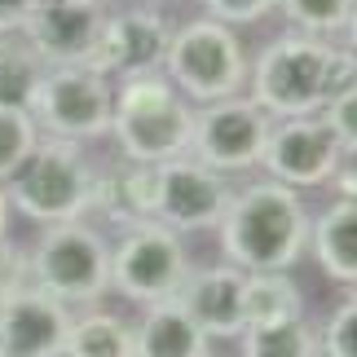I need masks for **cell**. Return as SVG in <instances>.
Instances as JSON below:
<instances>
[{
  "instance_id": "6da1fadb",
  "label": "cell",
  "mask_w": 357,
  "mask_h": 357,
  "mask_svg": "<svg viewBox=\"0 0 357 357\" xmlns=\"http://www.w3.org/2000/svg\"><path fill=\"white\" fill-rule=\"evenodd\" d=\"M309 208L300 190L282 181H256L229 195L216 234L221 256L243 273H273L291 269L309 247Z\"/></svg>"
},
{
  "instance_id": "7a4b0ae2",
  "label": "cell",
  "mask_w": 357,
  "mask_h": 357,
  "mask_svg": "<svg viewBox=\"0 0 357 357\" xmlns=\"http://www.w3.org/2000/svg\"><path fill=\"white\" fill-rule=\"evenodd\" d=\"M195 102H185L163 71L119 79L111 98V132L119 155L132 163H168L190 155Z\"/></svg>"
},
{
  "instance_id": "3957f363",
  "label": "cell",
  "mask_w": 357,
  "mask_h": 357,
  "mask_svg": "<svg viewBox=\"0 0 357 357\" xmlns=\"http://www.w3.org/2000/svg\"><path fill=\"white\" fill-rule=\"evenodd\" d=\"M93 190H98V163L79 142L62 137H40L31 155L5 176L9 208L36 225L84 221L93 212Z\"/></svg>"
},
{
  "instance_id": "277c9868",
  "label": "cell",
  "mask_w": 357,
  "mask_h": 357,
  "mask_svg": "<svg viewBox=\"0 0 357 357\" xmlns=\"http://www.w3.org/2000/svg\"><path fill=\"white\" fill-rule=\"evenodd\" d=\"M331 62L335 45L318 36H278L273 45L260 49V58L247 71L252 102L269 119H296V115H318L331 89Z\"/></svg>"
},
{
  "instance_id": "5b68a950",
  "label": "cell",
  "mask_w": 357,
  "mask_h": 357,
  "mask_svg": "<svg viewBox=\"0 0 357 357\" xmlns=\"http://www.w3.org/2000/svg\"><path fill=\"white\" fill-rule=\"evenodd\" d=\"M163 75L172 79V89L181 93L185 102H216V98H234L247 84V49L238 31L221 18H190L168 36V49H163Z\"/></svg>"
},
{
  "instance_id": "8992f818",
  "label": "cell",
  "mask_w": 357,
  "mask_h": 357,
  "mask_svg": "<svg viewBox=\"0 0 357 357\" xmlns=\"http://www.w3.org/2000/svg\"><path fill=\"white\" fill-rule=\"evenodd\" d=\"M26 282L62 305H98L111 291V247L84 221L45 225L26 252Z\"/></svg>"
},
{
  "instance_id": "52a82bcc",
  "label": "cell",
  "mask_w": 357,
  "mask_h": 357,
  "mask_svg": "<svg viewBox=\"0 0 357 357\" xmlns=\"http://www.w3.org/2000/svg\"><path fill=\"white\" fill-rule=\"evenodd\" d=\"M111 98L115 84L93 66H45L26 111H31L40 137L89 146L111 132Z\"/></svg>"
},
{
  "instance_id": "ba28073f",
  "label": "cell",
  "mask_w": 357,
  "mask_h": 357,
  "mask_svg": "<svg viewBox=\"0 0 357 357\" xmlns=\"http://www.w3.org/2000/svg\"><path fill=\"white\" fill-rule=\"evenodd\" d=\"M190 273V252L176 229L163 221H142L128 225L111 247V287L128 305H159L172 300L176 287Z\"/></svg>"
},
{
  "instance_id": "9c48e42d",
  "label": "cell",
  "mask_w": 357,
  "mask_h": 357,
  "mask_svg": "<svg viewBox=\"0 0 357 357\" xmlns=\"http://www.w3.org/2000/svg\"><path fill=\"white\" fill-rule=\"evenodd\" d=\"M269 115L252 98H216L195 106V132H190V159L212 172H247L260 168V150L269 137Z\"/></svg>"
},
{
  "instance_id": "30bf717a",
  "label": "cell",
  "mask_w": 357,
  "mask_h": 357,
  "mask_svg": "<svg viewBox=\"0 0 357 357\" xmlns=\"http://www.w3.org/2000/svg\"><path fill=\"white\" fill-rule=\"evenodd\" d=\"M344 159L353 155H344L340 137L322 123V115H296L269 123L265 150H260V168H269V181H282L291 190L326 185Z\"/></svg>"
},
{
  "instance_id": "8fae6325",
  "label": "cell",
  "mask_w": 357,
  "mask_h": 357,
  "mask_svg": "<svg viewBox=\"0 0 357 357\" xmlns=\"http://www.w3.org/2000/svg\"><path fill=\"white\" fill-rule=\"evenodd\" d=\"M168 36H172V26L163 22V13H155V9L106 13L84 66H93V71L106 75V79H128V75L159 71Z\"/></svg>"
},
{
  "instance_id": "7c38bea8",
  "label": "cell",
  "mask_w": 357,
  "mask_h": 357,
  "mask_svg": "<svg viewBox=\"0 0 357 357\" xmlns=\"http://www.w3.org/2000/svg\"><path fill=\"white\" fill-rule=\"evenodd\" d=\"M229 176L203 168L199 159H168L159 163V203L155 221H163L176 234H199V229H216L225 203H229Z\"/></svg>"
},
{
  "instance_id": "4fadbf2b",
  "label": "cell",
  "mask_w": 357,
  "mask_h": 357,
  "mask_svg": "<svg viewBox=\"0 0 357 357\" xmlns=\"http://www.w3.org/2000/svg\"><path fill=\"white\" fill-rule=\"evenodd\" d=\"M102 18V0H45L26 13L18 36L45 66H84Z\"/></svg>"
},
{
  "instance_id": "5bb4252c",
  "label": "cell",
  "mask_w": 357,
  "mask_h": 357,
  "mask_svg": "<svg viewBox=\"0 0 357 357\" xmlns=\"http://www.w3.org/2000/svg\"><path fill=\"white\" fill-rule=\"evenodd\" d=\"M71 305L53 300L36 282H22L0 300V353L9 357H62Z\"/></svg>"
},
{
  "instance_id": "9a60e30c",
  "label": "cell",
  "mask_w": 357,
  "mask_h": 357,
  "mask_svg": "<svg viewBox=\"0 0 357 357\" xmlns=\"http://www.w3.org/2000/svg\"><path fill=\"white\" fill-rule=\"evenodd\" d=\"M176 305L199 322L208 340H238L243 335V269L208 265L190 269L185 282L176 287Z\"/></svg>"
},
{
  "instance_id": "2e32d148",
  "label": "cell",
  "mask_w": 357,
  "mask_h": 357,
  "mask_svg": "<svg viewBox=\"0 0 357 357\" xmlns=\"http://www.w3.org/2000/svg\"><path fill=\"white\" fill-rule=\"evenodd\" d=\"M159 203V163H98V190H93V212H102L111 225L128 229L142 221H155Z\"/></svg>"
},
{
  "instance_id": "e0dca14e",
  "label": "cell",
  "mask_w": 357,
  "mask_h": 357,
  "mask_svg": "<svg viewBox=\"0 0 357 357\" xmlns=\"http://www.w3.org/2000/svg\"><path fill=\"white\" fill-rule=\"evenodd\" d=\"M132 357H212V340L172 296L146 305L142 322L132 326Z\"/></svg>"
},
{
  "instance_id": "ac0fdd59",
  "label": "cell",
  "mask_w": 357,
  "mask_h": 357,
  "mask_svg": "<svg viewBox=\"0 0 357 357\" xmlns=\"http://www.w3.org/2000/svg\"><path fill=\"white\" fill-rule=\"evenodd\" d=\"M309 252L326 278L353 291L357 282V199L353 195H340L318 221H309Z\"/></svg>"
},
{
  "instance_id": "d6986e66",
  "label": "cell",
  "mask_w": 357,
  "mask_h": 357,
  "mask_svg": "<svg viewBox=\"0 0 357 357\" xmlns=\"http://www.w3.org/2000/svg\"><path fill=\"white\" fill-rule=\"evenodd\" d=\"M296 313H305V291L287 269L243 273V326H265Z\"/></svg>"
},
{
  "instance_id": "ffe728a7",
  "label": "cell",
  "mask_w": 357,
  "mask_h": 357,
  "mask_svg": "<svg viewBox=\"0 0 357 357\" xmlns=\"http://www.w3.org/2000/svg\"><path fill=\"white\" fill-rule=\"evenodd\" d=\"M62 357H132V322L106 309H89L66 326Z\"/></svg>"
},
{
  "instance_id": "44dd1931",
  "label": "cell",
  "mask_w": 357,
  "mask_h": 357,
  "mask_svg": "<svg viewBox=\"0 0 357 357\" xmlns=\"http://www.w3.org/2000/svg\"><path fill=\"white\" fill-rule=\"evenodd\" d=\"M238 349L243 357H318V331L309 313H296V318H278L265 326H243Z\"/></svg>"
},
{
  "instance_id": "7402d4cb",
  "label": "cell",
  "mask_w": 357,
  "mask_h": 357,
  "mask_svg": "<svg viewBox=\"0 0 357 357\" xmlns=\"http://www.w3.org/2000/svg\"><path fill=\"white\" fill-rule=\"evenodd\" d=\"M282 18L296 26L300 36H353V18H357V0H278Z\"/></svg>"
},
{
  "instance_id": "603a6c76",
  "label": "cell",
  "mask_w": 357,
  "mask_h": 357,
  "mask_svg": "<svg viewBox=\"0 0 357 357\" xmlns=\"http://www.w3.org/2000/svg\"><path fill=\"white\" fill-rule=\"evenodd\" d=\"M40 71H45V62L26 49V40L18 31H13V36H0V106L26 111Z\"/></svg>"
},
{
  "instance_id": "cb8c5ba5",
  "label": "cell",
  "mask_w": 357,
  "mask_h": 357,
  "mask_svg": "<svg viewBox=\"0 0 357 357\" xmlns=\"http://www.w3.org/2000/svg\"><path fill=\"white\" fill-rule=\"evenodd\" d=\"M40 142V128L31 111H13V106H0V181L18 168V163L31 155V146Z\"/></svg>"
},
{
  "instance_id": "d4e9b609",
  "label": "cell",
  "mask_w": 357,
  "mask_h": 357,
  "mask_svg": "<svg viewBox=\"0 0 357 357\" xmlns=\"http://www.w3.org/2000/svg\"><path fill=\"white\" fill-rule=\"evenodd\" d=\"M318 357H357V300L353 291L326 313L318 331Z\"/></svg>"
},
{
  "instance_id": "484cf974",
  "label": "cell",
  "mask_w": 357,
  "mask_h": 357,
  "mask_svg": "<svg viewBox=\"0 0 357 357\" xmlns=\"http://www.w3.org/2000/svg\"><path fill=\"white\" fill-rule=\"evenodd\" d=\"M318 115H322L326 128L340 137L344 155H353V146H357V84H353V89H340L335 98H326Z\"/></svg>"
},
{
  "instance_id": "4316f807",
  "label": "cell",
  "mask_w": 357,
  "mask_h": 357,
  "mask_svg": "<svg viewBox=\"0 0 357 357\" xmlns=\"http://www.w3.org/2000/svg\"><path fill=\"white\" fill-rule=\"evenodd\" d=\"M212 18H221L229 26H247V22H260L278 9V0H203Z\"/></svg>"
},
{
  "instance_id": "83f0119b",
  "label": "cell",
  "mask_w": 357,
  "mask_h": 357,
  "mask_svg": "<svg viewBox=\"0 0 357 357\" xmlns=\"http://www.w3.org/2000/svg\"><path fill=\"white\" fill-rule=\"evenodd\" d=\"M22 282H26V252L9 234H0V300Z\"/></svg>"
},
{
  "instance_id": "f1b7e54d",
  "label": "cell",
  "mask_w": 357,
  "mask_h": 357,
  "mask_svg": "<svg viewBox=\"0 0 357 357\" xmlns=\"http://www.w3.org/2000/svg\"><path fill=\"white\" fill-rule=\"evenodd\" d=\"M26 13H31V0H0V36L22 31Z\"/></svg>"
},
{
  "instance_id": "f546056e",
  "label": "cell",
  "mask_w": 357,
  "mask_h": 357,
  "mask_svg": "<svg viewBox=\"0 0 357 357\" xmlns=\"http://www.w3.org/2000/svg\"><path fill=\"white\" fill-rule=\"evenodd\" d=\"M9 216H13V208H9V195H5V181H0V234H9Z\"/></svg>"
},
{
  "instance_id": "4dcf8cb0",
  "label": "cell",
  "mask_w": 357,
  "mask_h": 357,
  "mask_svg": "<svg viewBox=\"0 0 357 357\" xmlns=\"http://www.w3.org/2000/svg\"><path fill=\"white\" fill-rule=\"evenodd\" d=\"M0 357H9V353H0Z\"/></svg>"
}]
</instances>
